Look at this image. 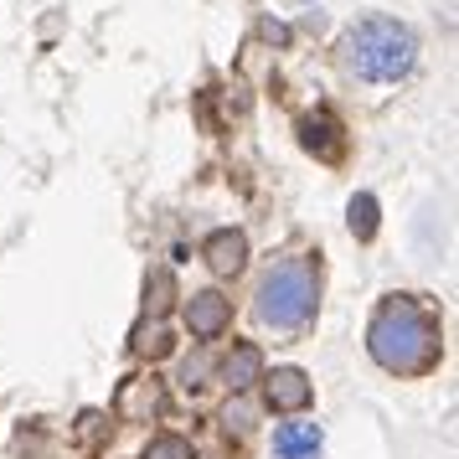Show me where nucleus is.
<instances>
[{
    "label": "nucleus",
    "mask_w": 459,
    "mask_h": 459,
    "mask_svg": "<svg viewBox=\"0 0 459 459\" xmlns=\"http://www.w3.org/2000/svg\"><path fill=\"white\" fill-rule=\"evenodd\" d=\"M367 346H372V361L382 372L397 377H418V372H434L438 361V320L413 294H393L382 310L372 315V331H367Z\"/></svg>",
    "instance_id": "obj_1"
},
{
    "label": "nucleus",
    "mask_w": 459,
    "mask_h": 459,
    "mask_svg": "<svg viewBox=\"0 0 459 459\" xmlns=\"http://www.w3.org/2000/svg\"><path fill=\"white\" fill-rule=\"evenodd\" d=\"M341 57L361 83H403L418 67V37L397 16H361L341 42Z\"/></svg>",
    "instance_id": "obj_2"
},
{
    "label": "nucleus",
    "mask_w": 459,
    "mask_h": 459,
    "mask_svg": "<svg viewBox=\"0 0 459 459\" xmlns=\"http://www.w3.org/2000/svg\"><path fill=\"white\" fill-rule=\"evenodd\" d=\"M315 305H320V273H315L310 258H284V264H273L264 273V284H258V299H253V310L264 325L273 331H299V325H310Z\"/></svg>",
    "instance_id": "obj_3"
},
{
    "label": "nucleus",
    "mask_w": 459,
    "mask_h": 459,
    "mask_svg": "<svg viewBox=\"0 0 459 459\" xmlns=\"http://www.w3.org/2000/svg\"><path fill=\"white\" fill-rule=\"evenodd\" d=\"M114 413L125 423H155L166 413V382L160 377H125L114 393Z\"/></svg>",
    "instance_id": "obj_4"
},
{
    "label": "nucleus",
    "mask_w": 459,
    "mask_h": 459,
    "mask_svg": "<svg viewBox=\"0 0 459 459\" xmlns=\"http://www.w3.org/2000/svg\"><path fill=\"white\" fill-rule=\"evenodd\" d=\"M264 397L273 413H299V408H310V377L299 367H279L273 377H264Z\"/></svg>",
    "instance_id": "obj_5"
},
{
    "label": "nucleus",
    "mask_w": 459,
    "mask_h": 459,
    "mask_svg": "<svg viewBox=\"0 0 459 459\" xmlns=\"http://www.w3.org/2000/svg\"><path fill=\"white\" fill-rule=\"evenodd\" d=\"M228 320H232V305H228L217 290H202V294H191V299H186V325H191V335L212 341V335L228 331Z\"/></svg>",
    "instance_id": "obj_6"
},
{
    "label": "nucleus",
    "mask_w": 459,
    "mask_h": 459,
    "mask_svg": "<svg viewBox=\"0 0 459 459\" xmlns=\"http://www.w3.org/2000/svg\"><path fill=\"white\" fill-rule=\"evenodd\" d=\"M202 253H207L212 273H243V264H248V238H243L238 228H217Z\"/></svg>",
    "instance_id": "obj_7"
},
{
    "label": "nucleus",
    "mask_w": 459,
    "mask_h": 459,
    "mask_svg": "<svg viewBox=\"0 0 459 459\" xmlns=\"http://www.w3.org/2000/svg\"><path fill=\"white\" fill-rule=\"evenodd\" d=\"M299 145L310 150V155H320V160H341L346 140H341V125H335L331 114H305L299 119Z\"/></svg>",
    "instance_id": "obj_8"
},
{
    "label": "nucleus",
    "mask_w": 459,
    "mask_h": 459,
    "mask_svg": "<svg viewBox=\"0 0 459 459\" xmlns=\"http://www.w3.org/2000/svg\"><path fill=\"white\" fill-rule=\"evenodd\" d=\"M273 455L279 459H320V429L315 423H279L273 429Z\"/></svg>",
    "instance_id": "obj_9"
},
{
    "label": "nucleus",
    "mask_w": 459,
    "mask_h": 459,
    "mask_svg": "<svg viewBox=\"0 0 459 459\" xmlns=\"http://www.w3.org/2000/svg\"><path fill=\"white\" fill-rule=\"evenodd\" d=\"M258 372H264V356H258V346L253 341H238L228 351V361H222V382H228L232 393H243V387H253L258 382Z\"/></svg>",
    "instance_id": "obj_10"
},
{
    "label": "nucleus",
    "mask_w": 459,
    "mask_h": 459,
    "mask_svg": "<svg viewBox=\"0 0 459 459\" xmlns=\"http://www.w3.org/2000/svg\"><path fill=\"white\" fill-rule=\"evenodd\" d=\"M346 222H351V238H356V243H372V238H377V196H372V191L351 196Z\"/></svg>",
    "instance_id": "obj_11"
},
{
    "label": "nucleus",
    "mask_w": 459,
    "mask_h": 459,
    "mask_svg": "<svg viewBox=\"0 0 459 459\" xmlns=\"http://www.w3.org/2000/svg\"><path fill=\"white\" fill-rule=\"evenodd\" d=\"M170 299H176V279H170V269H155L145 279V310H150V320H160V315L170 310Z\"/></svg>",
    "instance_id": "obj_12"
},
{
    "label": "nucleus",
    "mask_w": 459,
    "mask_h": 459,
    "mask_svg": "<svg viewBox=\"0 0 459 459\" xmlns=\"http://www.w3.org/2000/svg\"><path fill=\"white\" fill-rule=\"evenodd\" d=\"M129 346H134L140 356H166L170 351V335H166V325H160V320H145V325H134Z\"/></svg>",
    "instance_id": "obj_13"
},
{
    "label": "nucleus",
    "mask_w": 459,
    "mask_h": 459,
    "mask_svg": "<svg viewBox=\"0 0 459 459\" xmlns=\"http://www.w3.org/2000/svg\"><path fill=\"white\" fill-rule=\"evenodd\" d=\"M145 459H191V444H186V438H176V434L155 438V444L145 449Z\"/></svg>",
    "instance_id": "obj_14"
},
{
    "label": "nucleus",
    "mask_w": 459,
    "mask_h": 459,
    "mask_svg": "<svg viewBox=\"0 0 459 459\" xmlns=\"http://www.w3.org/2000/svg\"><path fill=\"white\" fill-rule=\"evenodd\" d=\"M104 413H93V408H88V413H78V438H83V444H99V438H104Z\"/></svg>",
    "instance_id": "obj_15"
}]
</instances>
